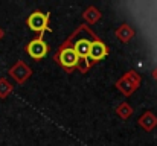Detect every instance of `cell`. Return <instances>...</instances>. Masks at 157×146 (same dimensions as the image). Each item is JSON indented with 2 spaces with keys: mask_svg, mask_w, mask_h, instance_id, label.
Wrapping results in <instances>:
<instances>
[{
  "mask_svg": "<svg viewBox=\"0 0 157 146\" xmlns=\"http://www.w3.org/2000/svg\"><path fill=\"white\" fill-rule=\"evenodd\" d=\"M99 17H101V14H99V11H98L96 8H89V9L84 12V18H86L89 23H96V21L99 20Z\"/></svg>",
  "mask_w": 157,
  "mask_h": 146,
  "instance_id": "30bf717a",
  "label": "cell"
},
{
  "mask_svg": "<svg viewBox=\"0 0 157 146\" xmlns=\"http://www.w3.org/2000/svg\"><path fill=\"white\" fill-rule=\"evenodd\" d=\"M139 123H140V126H144L147 131H150V129H153L157 125V117L151 111H147V113L139 119Z\"/></svg>",
  "mask_w": 157,
  "mask_h": 146,
  "instance_id": "ba28073f",
  "label": "cell"
},
{
  "mask_svg": "<svg viewBox=\"0 0 157 146\" xmlns=\"http://www.w3.org/2000/svg\"><path fill=\"white\" fill-rule=\"evenodd\" d=\"M107 53H108V49H107V46H105L104 43L95 41V43L90 44V52H89V58L90 59L99 61V59H102V58L107 56Z\"/></svg>",
  "mask_w": 157,
  "mask_h": 146,
  "instance_id": "8992f818",
  "label": "cell"
},
{
  "mask_svg": "<svg viewBox=\"0 0 157 146\" xmlns=\"http://www.w3.org/2000/svg\"><path fill=\"white\" fill-rule=\"evenodd\" d=\"M90 41L89 40H78L76 43H75V46H73V50H75V53L78 55V58H89V52H90Z\"/></svg>",
  "mask_w": 157,
  "mask_h": 146,
  "instance_id": "52a82bcc",
  "label": "cell"
},
{
  "mask_svg": "<svg viewBox=\"0 0 157 146\" xmlns=\"http://www.w3.org/2000/svg\"><path fill=\"white\" fill-rule=\"evenodd\" d=\"M49 52V46L48 43H44L41 38H37V40H32L29 44H28V53L31 58L34 59H41L48 55Z\"/></svg>",
  "mask_w": 157,
  "mask_h": 146,
  "instance_id": "3957f363",
  "label": "cell"
},
{
  "mask_svg": "<svg viewBox=\"0 0 157 146\" xmlns=\"http://www.w3.org/2000/svg\"><path fill=\"white\" fill-rule=\"evenodd\" d=\"M2 37H3V29L0 28V40H2Z\"/></svg>",
  "mask_w": 157,
  "mask_h": 146,
  "instance_id": "4fadbf2b",
  "label": "cell"
},
{
  "mask_svg": "<svg viewBox=\"0 0 157 146\" xmlns=\"http://www.w3.org/2000/svg\"><path fill=\"white\" fill-rule=\"evenodd\" d=\"M116 111H117V114H119L122 119H127V117L131 116V113H133V110H131V107H130L128 103H121Z\"/></svg>",
  "mask_w": 157,
  "mask_h": 146,
  "instance_id": "7c38bea8",
  "label": "cell"
},
{
  "mask_svg": "<svg viewBox=\"0 0 157 146\" xmlns=\"http://www.w3.org/2000/svg\"><path fill=\"white\" fill-rule=\"evenodd\" d=\"M11 92H12V85H11L5 78H2V79H0V97H2V99L6 97Z\"/></svg>",
  "mask_w": 157,
  "mask_h": 146,
  "instance_id": "8fae6325",
  "label": "cell"
},
{
  "mask_svg": "<svg viewBox=\"0 0 157 146\" xmlns=\"http://www.w3.org/2000/svg\"><path fill=\"white\" fill-rule=\"evenodd\" d=\"M58 61L61 62L63 67H66V69H73L75 66H78L79 58H78V55L75 53L73 49L66 47V49H63V50L59 52V55H58Z\"/></svg>",
  "mask_w": 157,
  "mask_h": 146,
  "instance_id": "277c9868",
  "label": "cell"
},
{
  "mask_svg": "<svg viewBox=\"0 0 157 146\" xmlns=\"http://www.w3.org/2000/svg\"><path fill=\"white\" fill-rule=\"evenodd\" d=\"M116 35L122 40V41H130L134 35V31L128 26V24H122L117 31H116Z\"/></svg>",
  "mask_w": 157,
  "mask_h": 146,
  "instance_id": "9c48e42d",
  "label": "cell"
},
{
  "mask_svg": "<svg viewBox=\"0 0 157 146\" xmlns=\"http://www.w3.org/2000/svg\"><path fill=\"white\" fill-rule=\"evenodd\" d=\"M9 75L17 81V82H25L28 78H29V75H31V70H29V67L25 64V62H17L14 67H11V70H9Z\"/></svg>",
  "mask_w": 157,
  "mask_h": 146,
  "instance_id": "5b68a950",
  "label": "cell"
},
{
  "mask_svg": "<svg viewBox=\"0 0 157 146\" xmlns=\"http://www.w3.org/2000/svg\"><path fill=\"white\" fill-rule=\"evenodd\" d=\"M48 24H49V15L48 14H43L40 11L34 12L29 18H28V26L35 31V32H43L48 29Z\"/></svg>",
  "mask_w": 157,
  "mask_h": 146,
  "instance_id": "6da1fadb",
  "label": "cell"
},
{
  "mask_svg": "<svg viewBox=\"0 0 157 146\" xmlns=\"http://www.w3.org/2000/svg\"><path fill=\"white\" fill-rule=\"evenodd\" d=\"M139 82H140L139 76H137L134 72H128L116 85H117L125 95H130V93H133V92L139 87Z\"/></svg>",
  "mask_w": 157,
  "mask_h": 146,
  "instance_id": "7a4b0ae2",
  "label": "cell"
}]
</instances>
